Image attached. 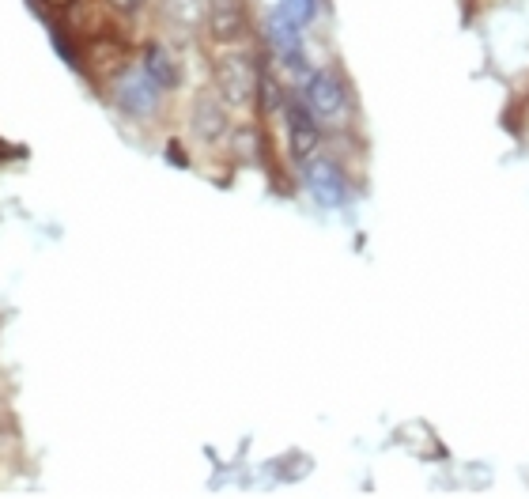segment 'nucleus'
I'll return each instance as SVG.
<instances>
[{
  "label": "nucleus",
  "instance_id": "4",
  "mask_svg": "<svg viewBox=\"0 0 529 499\" xmlns=\"http://www.w3.org/2000/svg\"><path fill=\"white\" fill-rule=\"evenodd\" d=\"M269 31V46L284 61V69L291 72H307V53H303V27H295L280 8H273V16L265 23Z\"/></svg>",
  "mask_w": 529,
  "mask_h": 499
},
{
  "label": "nucleus",
  "instance_id": "3",
  "mask_svg": "<svg viewBox=\"0 0 529 499\" xmlns=\"http://www.w3.org/2000/svg\"><path fill=\"white\" fill-rule=\"evenodd\" d=\"M303 178H307L310 197H314L322 208H344L348 205V182H344L341 167H337L333 159H314V155H310Z\"/></svg>",
  "mask_w": 529,
  "mask_h": 499
},
{
  "label": "nucleus",
  "instance_id": "11",
  "mask_svg": "<svg viewBox=\"0 0 529 499\" xmlns=\"http://www.w3.org/2000/svg\"><path fill=\"white\" fill-rule=\"evenodd\" d=\"M38 12H69L76 0H31Z\"/></svg>",
  "mask_w": 529,
  "mask_h": 499
},
{
  "label": "nucleus",
  "instance_id": "9",
  "mask_svg": "<svg viewBox=\"0 0 529 499\" xmlns=\"http://www.w3.org/2000/svg\"><path fill=\"white\" fill-rule=\"evenodd\" d=\"M193 129H197V137L201 140H216L227 129V114H223V106L212 99V95H201L197 99V110H193Z\"/></svg>",
  "mask_w": 529,
  "mask_h": 499
},
{
  "label": "nucleus",
  "instance_id": "7",
  "mask_svg": "<svg viewBox=\"0 0 529 499\" xmlns=\"http://www.w3.org/2000/svg\"><path fill=\"white\" fill-rule=\"evenodd\" d=\"M288 140L295 159H310V155L318 152L322 129H318V118L310 114L307 103H288Z\"/></svg>",
  "mask_w": 529,
  "mask_h": 499
},
{
  "label": "nucleus",
  "instance_id": "10",
  "mask_svg": "<svg viewBox=\"0 0 529 499\" xmlns=\"http://www.w3.org/2000/svg\"><path fill=\"white\" fill-rule=\"evenodd\" d=\"M276 8H280L295 27H307L310 19L318 16V0H280Z\"/></svg>",
  "mask_w": 529,
  "mask_h": 499
},
{
  "label": "nucleus",
  "instance_id": "6",
  "mask_svg": "<svg viewBox=\"0 0 529 499\" xmlns=\"http://www.w3.org/2000/svg\"><path fill=\"white\" fill-rule=\"evenodd\" d=\"M250 27L246 0H208V31L216 42H239Z\"/></svg>",
  "mask_w": 529,
  "mask_h": 499
},
{
  "label": "nucleus",
  "instance_id": "1",
  "mask_svg": "<svg viewBox=\"0 0 529 499\" xmlns=\"http://www.w3.org/2000/svg\"><path fill=\"white\" fill-rule=\"evenodd\" d=\"M216 87L231 106L254 103L257 87H261V72L246 53H223L216 61Z\"/></svg>",
  "mask_w": 529,
  "mask_h": 499
},
{
  "label": "nucleus",
  "instance_id": "8",
  "mask_svg": "<svg viewBox=\"0 0 529 499\" xmlns=\"http://www.w3.org/2000/svg\"><path fill=\"white\" fill-rule=\"evenodd\" d=\"M144 72L152 76L159 91H171V87H178V80H182L178 61H174L171 50H167V46H159V42H152V46L144 50Z\"/></svg>",
  "mask_w": 529,
  "mask_h": 499
},
{
  "label": "nucleus",
  "instance_id": "2",
  "mask_svg": "<svg viewBox=\"0 0 529 499\" xmlns=\"http://www.w3.org/2000/svg\"><path fill=\"white\" fill-rule=\"evenodd\" d=\"M307 106L318 121H341L348 114V91L337 72H310L307 76Z\"/></svg>",
  "mask_w": 529,
  "mask_h": 499
},
{
  "label": "nucleus",
  "instance_id": "5",
  "mask_svg": "<svg viewBox=\"0 0 529 499\" xmlns=\"http://www.w3.org/2000/svg\"><path fill=\"white\" fill-rule=\"evenodd\" d=\"M118 106L129 114V118H148L159 106V87L144 69L125 72L118 80Z\"/></svg>",
  "mask_w": 529,
  "mask_h": 499
}]
</instances>
